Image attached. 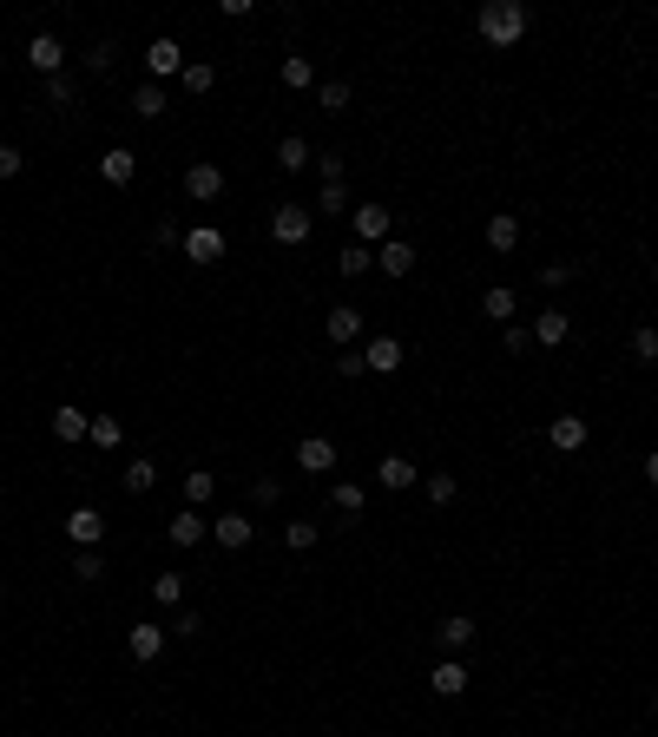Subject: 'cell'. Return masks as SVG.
Instances as JSON below:
<instances>
[{
	"label": "cell",
	"instance_id": "cell-49",
	"mask_svg": "<svg viewBox=\"0 0 658 737\" xmlns=\"http://www.w3.org/2000/svg\"><path fill=\"white\" fill-rule=\"evenodd\" d=\"M336 376H369V369H362V349H343V356H336Z\"/></svg>",
	"mask_w": 658,
	"mask_h": 737
},
{
	"label": "cell",
	"instance_id": "cell-31",
	"mask_svg": "<svg viewBox=\"0 0 658 737\" xmlns=\"http://www.w3.org/2000/svg\"><path fill=\"white\" fill-rule=\"evenodd\" d=\"M283 86H290V93H310V86H316V66L303 60V53H290V60H283Z\"/></svg>",
	"mask_w": 658,
	"mask_h": 737
},
{
	"label": "cell",
	"instance_id": "cell-13",
	"mask_svg": "<svg viewBox=\"0 0 658 737\" xmlns=\"http://www.w3.org/2000/svg\"><path fill=\"white\" fill-rule=\"evenodd\" d=\"M251 534H257V527H251V514H218V520H211V540H218L224 553L251 547Z\"/></svg>",
	"mask_w": 658,
	"mask_h": 737
},
{
	"label": "cell",
	"instance_id": "cell-35",
	"mask_svg": "<svg viewBox=\"0 0 658 737\" xmlns=\"http://www.w3.org/2000/svg\"><path fill=\"white\" fill-rule=\"evenodd\" d=\"M283 540H290V553H310L316 540H323V527H316V520H290V527H283Z\"/></svg>",
	"mask_w": 658,
	"mask_h": 737
},
{
	"label": "cell",
	"instance_id": "cell-21",
	"mask_svg": "<svg viewBox=\"0 0 658 737\" xmlns=\"http://www.w3.org/2000/svg\"><path fill=\"white\" fill-rule=\"evenodd\" d=\"M428 685H435V698H461V691H468V665H461V659H441L435 672H428Z\"/></svg>",
	"mask_w": 658,
	"mask_h": 737
},
{
	"label": "cell",
	"instance_id": "cell-30",
	"mask_svg": "<svg viewBox=\"0 0 658 737\" xmlns=\"http://www.w3.org/2000/svg\"><path fill=\"white\" fill-rule=\"evenodd\" d=\"M178 86H185V93H211V86H218V66H204V60H185V73H178Z\"/></svg>",
	"mask_w": 658,
	"mask_h": 737
},
{
	"label": "cell",
	"instance_id": "cell-12",
	"mask_svg": "<svg viewBox=\"0 0 658 737\" xmlns=\"http://www.w3.org/2000/svg\"><path fill=\"white\" fill-rule=\"evenodd\" d=\"M586 435H593V422H586V415H553V422H547V441L560 448V455L586 448Z\"/></svg>",
	"mask_w": 658,
	"mask_h": 737
},
{
	"label": "cell",
	"instance_id": "cell-2",
	"mask_svg": "<svg viewBox=\"0 0 658 737\" xmlns=\"http://www.w3.org/2000/svg\"><path fill=\"white\" fill-rule=\"evenodd\" d=\"M310 231H316V218L303 211V204H277V211H270V237H277L283 251H303Z\"/></svg>",
	"mask_w": 658,
	"mask_h": 737
},
{
	"label": "cell",
	"instance_id": "cell-39",
	"mask_svg": "<svg viewBox=\"0 0 658 737\" xmlns=\"http://www.w3.org/2000/svg\"><path fill=\"white\" fill-rule=\"evenodd\" d=\"M632 356H639V362H658V323H639V330H632Z\"/></svg>",
	"mask_w": 658,
	"mask_h": 737
},
{
	"label": "cell",
	"instance_id": "cell-17",
	"mask_svg": "<svg viewBox=\"0 0 658 737\" xmlns=\"http://www.w3.org/2000/svg\"><path fill=\"white\" fill-rule=\"evenodd\" d=\"M126 652H132V659H139V665H152L158 652H165V626H152V619H139V626L126 632Z\"/></svg>",
	"mask_w": 658,
	"mask_h": 737
},
{
	"label": "cell",
	"instance_id": "cell-1",
	"mask_svg": "<svg viewBox=\"0 0 658 737\" xmlns=\"http://www.w3.org/2000/svg\"><path fill=\"white\" fill-rule=\"evenodd\" d=\"M474 27H481L487 47H520L527 40V7L520 0H487L481 14H474Z\"/></svg>",
	"mask_w": 658,
	"mask_h": 737
},
{
	"label": "cell",
	"instance_id": "cell-29",
	"mask_svg": "<svg viewBox=\"0 0 658 737\" xmlns=\"http://www.w3.org/2000/svg\"><path fill=\"white\" fill-rule=\"evenodd\" d=\"M303 165H310V139H297V132L277 139V172H303Z\"/></svg>",
	"mask_w": 658,
	"mask_h": 737
},
{
	"label": "cell",
	"instance_id": "cell-4",
	"mask_svg": "<svg viewBox=\"0 0 658 737\" xmlns=\"http://www.w3.org/2000/svg\"><path fill=\"white\" fill-rule=\"evenodd\" d=\"M27 66L40 79H60L66 73V40H60V33H33V40H27Z\"/></svg>",
	"mask_w": 658,
	"mask_h": 737
},
{
	"label": "cell",
	"instance_id": "cell-15",
	"mask_svg": "<svg viewBox=\"0 0 658 737\" xmlns=\"http://www.w3.org/2000/svg\"><path fill=\"white\" fill-rule=\"evenodd\" d=\"M53 441H66V448H73V441H86V428H93V415H86V408H73V402H60L53 408Z\"/></svg>",
	"mask_w": 658,
	"mask_h": 737
},
{
	"label": "cell",
	"instance_id": "cell-50",
	"mask_svg": "<svg viewBox=\"0 0 658 737\" xmlns=\"http://www.w3.org/2000/svg\"><path fill=\"white\" fill-rule=\"evenodd\" d=\"M152 244L165 251V244H185V237H178V224H172V218H165V224H152Z\"/></svg>",
	"mask_w": 658,
	"mask_h": 737
},
{
	"label": "cell",
	"instance_id": "cell-16",
	"mask_svg": "<svg viewBox=\"0 0 658 737\" xmlns=\"http://www.w3.org/2000/svg\"><path fill=\"white\" fill-rule=\"evenodd\" d=\"M165 534H172V547H198V540H211V520H204L198 507H178Z\"/></svg>",
	"mask_w": 658,
	"mask_h": 737
},
{
	"label": "cell",
	"instance_id": "cell-48",
	"mask_svg": "<svg viewBox=\"0 0 658 737\" xmlns=\"http://www.w3.org/2000/svg\"><path fill=\"white\" fill-rule=\"evenodd\" d=\"M20 165H27V158H20L14 145H0V185H7V178H20Z\"/></svg>",
	"mask_w": 658,
	"mask_h": 737
},
{
	"label": "cell",
	"instance_id": "cell-37",
	"mask_svg": "<svg viewBox=\"0 0 658 737\" xmlns=\"http://www.w3.org/2000/svg\"><path fill=\"white\" fill-rule=\"evenodd\" d=\"M211 494H218V474L191 468V474H185V501H191V507H204V501H211Z\"/></svg>",
	"mask_w": 658,
	"mask_h": 737
},
{
	"label": "cell",
	"instance_id": "cell-8",
	"mask_svg": "<svg viewBox=\"0 0 658 737\" xmlns=\"http://www.w3.org/2000/svg\"><path fill=\"white\" fill-rule=\"evenodd\" d=\"M297 468L303 474H336V441H329V435H303L297 441Z\"/></svg>",
	"mask_w": 658,
	"mask_h": 737
},
{
	"label": "cell",
	"instance_id": "cell-5",
	"mask_svg": "<svg viewBox=\"0 0 658 737\" xmlns=\"http://www.w3.org/2000/svg\"><path fill=\"white\" fill-rule=\"evenodd\" d=\"M145 73H152L158 86H165V79H178V73H185V47H178L172 33H158L152 47H145Z\"/></svg>",
	"mask_w": 658,
	"mask_h": 737
},
{
	"label": "cell",
	"instance_id": "cell-22",
	"mask_svg": "<svg viewBox=\"0 0 658 737\" xmlns=\"http://www.w3.org/2000/svg\"><path fill=\"white\" fill-rule=\"evenodd\" d=\"M376 270H382V277H408V270H415V244H402V237H389V244H382V251H376Z\"/></svg>",
	"mask_w": 658,
	"mask_h": 737
},
{
	"label": "cell",
	"instance_id": "cell-47",
	"mask_svg": "<svg viewBox=\"0 0 658 737\" xmlns=\"http://www.w3.org/2000/svg\"><path fill=\"white\" fill-rule=\"evenodd\" d=\"M316 172H323V185H343V158L323 152V158H316Z\"/></svg>",
	"mask_w": 658,
	"mask_h": 737
},
{
	"label": "cell",
	"instance_id": "cell-19",
	"mask_svg": "<svg viewBox=\"0 0 658 737\" xmlns=\"http://www.w3.org/2000/svg\"><path fill=\"white\" fill-rule=\"evenodd\" d=\"M329 343H336V349H356L362 343V310L336 303V310H329Z\"/></svg>",
	"mask_w": 658,
	"mask_h": 737
},
{
	"label": "cell",
	"instance_id": "cell-14",
	"mask_svg": "<svg viewBox=\"0 0 658 737\" xmlns=\"http://www.w3.org/2000/svg\"><path fill=\"white\" fill-rule=\"evenodd\" d=\"M185 257H191V264H218V257H224V231H218V224L185 231Z\"/></svg>",
	"mask_w": 658,
	"mask_h": 737
},
{
	"label": "cell",
	"instance_id": "cell-45",
	"mask_svg": "<svg viewBox=\"0 0 658 737\" xmlns=\"http://www.w3.org/2000/svg\"><path fill=\"white\" fill-rule=\"evenodd\" d=\"M573 277H580L573 264H540V283H547V290H560V283H573Z\"/></svg>",
	"mask_w": 658,
	"mask_h": 737
},
{
	"label": "cell",
	"instance_id": "cell-41",
	"mask_svg": "<svg viewBox=\"0 0 658 737\" xmlns=\"http://www.w3.org/2000/svg\"><path fill=\"white\" fill-rule=\"evenodd\" d=\"M47 99H53V106H79V86H73V73L47 79Z\"/></svg>",
	"mask_w": 658,
	"mask_h": 737
},
{
	"label": "cell",
	"instance_id": "cell-40",
	"mask_svg": "<svg viewBox=\"0 0 658 737\" xmlns=\"http://www.w3.org/2000/svg\"><path fill=\"white\" fill-rule=\"evenodd\" d=\"M99 573H106L99 547H79V553H73V580H99Z\"/></svg>",
	"mask_w": 658,
	"mask_h": 737
},
{
	"label": "cell",
	"instance_id": "cell-28",
	"mask_svg": "<svg viewBox=\"0 0 658 737\" xmlns=\"http://www.w3.org/2000/svg\"><path fill=\"white\" fill-rule=\"evenodd\" d=\"M172 106V93H165V86H158V79H145L139 93H132V112H139V119H158V112Z\"/></svg>",
	"mask_w": 658,
	"mask_h": 737
},
{
	"label": "cell",
	"instance_id": "cell-18",
	"mask_svg": "<svg viewBox=\"0 0 658 737\" xmlns=\"http://www.w3.org/2000/svg\"><path fill=\"white\" fill-rule=\"evenodd\" d=\"M566 336H573V316H566V310H540V316H533V343H540V349H560Z\"/></svg>",
	"mask_w": 658,
	"mask_h": 737
},
{
	"label": "cell",
	"instance_id": "cell-33",
	"mask_svg": "<svg viewBox=\"0 0 658 737\" xmlns=\"http://www.w3.org/2000/svg\"><path fill=\"white\" fill-rule=\"evenodd\" d=\"M422 494H428L435 507H448V501L461 494V481H455V474H422Z\"/></svg>",
	"mask_w": 658,
	"mask_h": 737
},
{
	"label": "cell",
	"instance_id": "cell-43",
	"mask_svg": "<svg viewBox=\"0 0 658 737\" xmlns=\"http://www.w3.org/2000/svg\"><path fill=\"white\" fill-rule=\"evenodd\" d=\"M501 343H507V356H527V349H533V330H527V323H507Z\"/></svg>",
	"mask_w": 658,
	"mask_h": 737
},
{
	"label": "cell",
	"instance_id": "cell-27",
	"mask_svg": "<svg viewBox=\"0 0 658 737\" xmlns=\"http://www.w3.org/2000/svg\"><path fill=\"white\" fill-rule=\"evenodd\" d=\"M119 481H126V494H152V487H158V461L132 455V461H126V474H119Z\"/></svg>",
	"mask_w": 658,
	"mask_h": 737
},
{
	"label": "cell",
	"instance_id": "cell-23",
	"mask_svg": "<svg viewBox=\"0 0 658 737\" xmlns=\"http://www.w3.org/2000/svg\"><path fill=\"white\" fill-rule=\"evenodd\" d=\"M514 244H520V218H514V211H494V218H487V251H514Z\"/></svg>",
	"mask_w": 658,
	"mask_h": 737
},
{
	"label": "cell",
	"instance_id": "cell-46",
	"mask_svg": "<svg viewBox=\"0 0 658 737\" xmlns=\"http://www.w3.org/2000/svg\"><path fill=\"white\" fill-rule=\"evenodd\" d=\"M323 211L336 218V211H349V185H323Z\"/></svg>",
	"mask_w": 658,
	"mask_h": 737
},
{
	"label": "cell",
	"instance_id": "cell-3",
	"mask_svg": "<svg viewBox=\"0 0 658 737\" xmlns=\"http://www.w3.org/2000/svg\"><path fill=\"white\" fill-rule=\"evenodd\" d=\"M389 224H395L389 204H356V211H349V231H356V244H369V251L389 244Z\"/></svg>",
	"mask_w": 658,
	"mask_h": 737
},
{
	"label": "cell",
	"instance_id": "cell-10",
	"mask_svg": "<svg viewBox=\"0 0 658 737\" xmlns=\"http://www.w3.org/2000/svg\"><path fill=\"white\" fill-rule=\"evenodd\" d=\"M66 540H73V547H99V540H106V514H99V507H73V514H66Z\"/></svg>",
	"mask_w": 658,
	"mask_h": 737
},
{
	"label": "cell",
	"instance_id": "cell-24",
	"mask_svg": "<svg viewBox=\"0 0 658 737\" xmlns=\"http://www.w3.org/2000/svg\"><path fill=\"white\" fill-rule=\"evenodd\" d=\"M86 441H93L99 455H119V441H126V422H119V415H93V428H86Z\"/></svg>",
	"mask_w": 658,
	"mask_h": 737
},
{
	"label": "cell",
	"instance_id": "cell-25",
	"mask_svg": "<svg viewBox=\"0 0 658 737\" xmlns=\"http://www.w3.org/2000/svg\"><path fill=\"white\" fill-rule=\"evenodd\" d=\"M514 310H520V297L507 290V283H494V290L481 297V316H487V323H514Z\"/></svg>",
	"mask_w": 658,
	"mask_h": 737
},
{
	"label": "cell",
	"instance_id": "cell-26",
	"mask_svg": "<svg viewBox=\"0 0 658 737\" xmlns=\"http://www.w3.org/2000/svg\"><path fill=\"white\" fill-rule=\"evenodd\" d=\"M336 270H343V277H369V270H376V251H369V244H356V237H349L343 251H336Z\"/></svg>",
	"mask_w": 658,
	"mask_h": 737
},
{
	"label": "cell",
	"instance_id": "cell-42",
	"mask_svg": "<svg viewBox=\"0 0 658 737\" xmlns=\"http://www.w3.org/2000/svg\"><path fill=\"white\" fill-rule=\"evenodd\" d=\"M277 494H283L277 474H257V481H251V501H257V507H277Z\"/></svg>",
	"mask_w": 658,
	"mask_h": 737
},
{
	"label": "cell",
	"instance_id": "cell-11",
	"mask_svg": "<svg viewBox=\"0 0 658 737\" xmlns=\"http://www.w3.org/2000/svg\"><path fill=\"white\" fill-rule=\"evenodd\" d=\"M474 639H481V626H474L468 612H448V619L435 626V645H441V652H468Z\"/></svg>",
	"mask_w": 658,
	"mask_h": 737
},
{
	"label": "cell",
	"instance_id": "cell-52",
	"mask_svg": "<svg viewBox=\"0 0 658 737\" xmlns=\"http://www.w3.org/2000/svg\"><path fill=\"white\" fill-rule=\"evenodd\" d=\"M652 711H658V691H652Z\"/></svg>",
	"mask_w": 658,
	"mask_h": 737
},
{
	"label": "cell",
	"instance_id": "cell-38",
	"mask_svg": "<svg viewBox=\"0 0 658 737\" xmlns=\"http://www.w3.org/2000/svg\"><path fill=\"white\" fill-rule=\"evenodd\" d=\"M112 60H119V47H112V40H93V47H86V73L106 79V73H112Z\"/></svg>",
	"mask_w": 658,
	"mask_h": 737
},
{
	"label": "cell",
	"instance_id": "cell-9",
	"mask_svg": "<svg viewBox=\"0 0 658 737\" xmlns=\"http://www.w3.org/2000/svg\"><path fill=\"white\" fill-rule=\"evenodd\" d=\"M99 178L126 191L132 178H139V152H132V145H112V152H99Z\"/></svg>",
	"mask_w": 658,
	"mask_h": 737
},
{
	"label": "cell",
	"instance_id": "cell-34",
	"mask_svg": "<svg viewBox=\"0 0 658 737\" xmlns=\"http://www.w3.org/2000/svg\"><path fill=\"white\" fill-rule=\"evenodd\" d=\"M152 599H158V606H185V573H158Z\"/></svg>",
	"mask_w": 658,
	"mask_h": 737
},
{
	"label": "cell",
	"instance_id": "cell-20",
	"mask_svg": "<svg viewBox=\"0 0 658 737\" xmlns=\"http://www.w3.org/2000/svg\"><path fill=\"white\" fill-rule=\"evenodd\" d=\"M382 487H389V494H402V487H422V468H415V461L408 455H382Z\"/></svg>",
	"mask_w": 658,
	"mask_h": 737
},
{
	"label": "cell",
	"instance_id": "cell-32",
	"mask_svg": "<svg viewBox=\"0 0 658 737\" xmlns=\"http://www.w3.org/2000/svg\"><path fill=\"white\" fill-rule=\"evenodd\" d=\"M329 501H336V514H362V507H369V494H362L356 481H336V487H329Z\"/></svg>",
	"mask_w": 658,
	"mask_h": 737
},
{
	"label": "cell",
	"instance_id": "cell-6",
	"mask_svg": "<svg viewBox=\"0 0 658 737\" xmlns=\"http://www.w3.org/2000/svg\"><path fill=\"white\" fill-rule=\"evenodd\" d=\"M185 198H191V204H218V198H224V165L198 158V165L185 172Z\"/></svg>",
	"mask_w": 658,
	"mask_h": 737
},
{
	"label": "cell",
	"instance_id": "cell-51",
	"mask_svg": "<svg viewBox=\"0 0 658 737\" xmlns=\"http://www.w3.org/2000/svg\"><path fill=\"white\" fill-rule=\"evenodd\" d=\"M645 481L658 487V448H652V455H645Z\"/></svg>",
	"mask_w": 658,
	"mask_h": 737
},
{
	"label": "cell",
	"instance_id": "cell-36",
	"mask_svg": "<svg viewBox=\"0 0 658 737\" xmlns=\"http://www.w3.org/2000/svg\"><path fill=\"white\" fill-rule=\"evenodd\" d=\"M316 106H323V112H349V79H323V86H316Z\"/></svg>",
	"mask_w": 658,
	"mask_h": 737
},
{
	"label": "cell",
	"instance_id": "cell-7",
	"mask_svg": "<svg viewBox=\"0 0 658 737\" xmlns=\"http://www.w3.org/2000/svg\"><path fill=\"white\" fill-rule=\"evenodd\" d=\"M402 336H369V343H362V369H369V376H395V369H402Z\"/></svg>",
	"mask_w": 658,
	"mask_h": 737
},
{
	"label": "cell",
	"instance_id": "cell-44",
	"mask_svg": "<svg viewBox=\"0 0 658 737\" xmlns=\"http://www.w3.org/2000/svg\"><path fill=\"white\" fill-rule=\"evenodd\" d=\"M198 632H204V612H178L172 619V639H198Z\"/></svg>",
	"mask_w": 658,
	"mask_h": 737
}]
</instances>
